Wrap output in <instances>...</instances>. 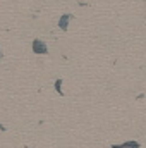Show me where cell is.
<instances>
[{
	"mask_svg": "<svg viewBox=\"0 0 146 148\" xmlns=\"http://www.w3.org/2000/svg\"><path fill=\"white\" fill-rule=\"evenodd\" d=\"M60 84H62V79H57V83H55V86H57V91H59L60 95H64V91H62V88H60Z\"/></svg>",
	"mask_w": 146,
	"mask_h": 148,
	"instance_id": "cell-3",
	"label": "cell"
},
{
	"mask_svg": "<svg viewBox=\"0 0 146 148\" xmlns=\"http://www.w3.org/2000/svg\"><path fill=\"white\" fill-rule=\"evenodd\" d=\"M72 19V14H64L62 17H60V21H59V28L62 29V31H67V28H69V21Z\"/></svg>",
	"mask_w": 146,
	"mask_h": 148,
	"instance_id": "cell-2",
	"label": "cell"
},
{
	"mask_svg": "<svg viewBox=\"0 0 146 148\" xmlns=\"http://www.w3.org/2000/svg\"><path fill=\"white\" fill-rule=\"evenodd\" d=\"M33 52L35 53H41V55H46L48 53V47H46V43L45 41H41V40H33Z\"/></svg>",
	"mask_w": 146,
	"mask_h": 148,
	"instance_id": "cell-1",
	"label": "cell"
}]
</instances>
